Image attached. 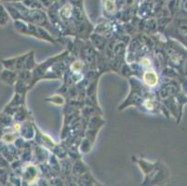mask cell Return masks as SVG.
Masks as SVG:
<instances>
[{
  "mask_svg": "<svg viewBox=\"0 0 187 186\" xmlns=\"http://www.w3.org/2000/svg\"><path fill=\"white\" fill-rule=\"evenodd\" d=\"M143 79H144V82L148 86H154L157 83V75L153 71L146 72L143 75Z\"/></svg>",
  "mask_w": 187,
  "mask_h": 186,
  "instance_id": "cell-1",
  "label": "cell"
}]
</instances>
